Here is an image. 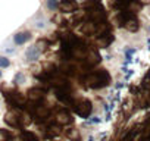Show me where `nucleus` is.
Segmentation results:
<instances>
[{
    "label": "nucleus",
    "instance_id": "f257e3e1",
    "mask_svg": "<svg viewBox=\"0 0 150 141\" xmlns=\"http://www.w3.org/2000/svg\"><path fill=\"white\" fill-rule=\"evenodd\" d=\"M84 82L91 87V88H102L106 87L110 82V75L108 70H97V72H91L87 77H84Z\"/></svg>",
    "mask_w": 150,
    "mask_h": 141
},
{
    "label": "nucleus",
    "instance_id": "f03ea898",
    "mask_svg": "<svg viewBox=\"0 0 150 141\" xmlns=\"http://www.w3.org/2000/svg\"><path fill=\"white\" fill-rule=\"evenodd\" d=\"M91 110H93V107H91V103L88 100H80V102L75 103V112H77L81 118H88Z\"/></svg>",
    "mask_w": 150,
    "mask_h": 141
},
{
    "label": "nucleus",
    "instance_id": "7ed1b4c3",
    "mask_svg": "<svg viewBox=\"0 0 150 141\" xmlns=\"http://www.w3.org/2000/svg\"><path fill=\"white\" fill-rule=\"evenodd\" d=\"M88 16H90V19H91L94 24H99V22H103V21H105L106 12L103 11V8H102L100 5H97V8H94V9H91V11L88 12Z\"/></svg>",
    "mask_w": 150,
    "mask_h": 141
},
{
    "label": "nucleus",
    "instance_id": "20e7f679",
    "mask_svg": "<svg viewBox=\"0 0 150 141\" xmlns=\"http://www.w3.org/2000/svg\"><path fill=\"white\" fill-rule=\"evenodd\" d=\"M8 102L12 103L15 107H24L25 106V97L21 93H9L8 94Z\"/></svg>",
    "mask_w": 150,
    "mask_h": 141
},
{
    "label": "nucleus",
    "instance_id": "39448f33",
    "mask_svg": "<svg viewBox=\"0 0 150 141\" xmlns=\"http://www.w3.org/2000/svg\"><path fill=\"white\" fill-rule=\"evenodd\" d=\"M59 9L65 13H71V12H75L78 9V3L75 0H62L59 3Z\"/></svg>",
    "mask_w": 150,
    "mask_h": 141
},
{
    "label": "nucleus",
    "instance_id": "423d86ee",
    "mask_svg": "<svg viewBox=\"0 0 150 141\" xmlns=\"http://www.w3.org/2000/svg\"><path fill=\"white\" fill-rule=\"evenodd\" d=\"M28 97H30V100H33L35 103H41L44 100V91L40 88H31L28 91Z\"/></svg>",
    "mask_w": 150,
    "mask_h": 141
},
{
    "label": "nucleus",
    "instance_id": "0eeeda50",
    "mask_svg": "<svg viewBox=\"0 0 150 141\" xmlns=\"http://www.w3.org/2000/svg\"><path fill=\"white\" fill-rule=\"evenodd\" d=\"M56 121H57L59 125H68L69 122H72V116H71V113L68 110H62V112L57 113Z\"/></svg>",
    "mask_w": 150,
    "mask_h": 141
},
{
    "label": "nucleus",
    "instance_id": "6e6552de",
    "mask_svg": "<svg viewBox=\"0 0 150 141\" xmlns=\"http://www.w3.org/2000/svg\"><path fill=\"white\" fill-rule=\"evenodd\" d=\"M40 54H41V49H40L38 46H31V47H28V50H27V53H25V56H27L28 60H35V59L40 57Z\"/></svg>",
    "mask_w": 150,
    "mask_h": 141
},
{
    "label": "nucleus",
    "instance_id": "1a4fd4ad",
    "mask_svg": "<svg viewBox=\"0 0 150 141\" xmlns=\"http://www.w3.org/2000/svg\"><path fill=\"white\" fill-rule=\"evenodd\" d=\"M5 122H6L9 126H12V128H19V126H21L19 118H18L15 113H6V116H5Z\"/></svg>",
    "mask_w": 150,
    "mask_h": 141
},
{
    "label": "nucleus",
    "instance_id": "9d476101",
    "mask_svg": "<svg viewBox=\"0 0 150 141\" xmlns=\"http://www.w3.org/2000/svg\"><path fill=\"white\" fill-rule=\"evenodd\" d=\"M30 38H31V34H30L28 31H25V32H18V34H15V37H13V41H15L18 46H21V44L27 43Z\"/></svg>",
    "mask_w": 150,
    "mask_h": 141
},
{
    "label": "nucleus",
    "instance_id": "9b49d317",
    "mask_svg": "<svg viewBox=\"0 0 150 141\" xmlns=\"http://www.w3.org/2000/svg\"><path fill=\"white\" fill-rule=\"evenodd\" d=\"M124 25H125V28H127L128 31H131V32H134V31L138 30V21H137L134 16L127 18V21L124 22Z\"/></svg>",
    "mask_w": 150,
    "mask_h": 141
},
{
    "label": "nucleus",
    "instance_id": "f8f14e48",
    "mask_svg": "<svg viewBox=\"0 0 150 141\" xmlns=\"http://www.w3.org/2000/svg\"><path fill=\"white\" fill-rule=\"evenodd\" d=\"M96 28H97L96 24L88 22V24H84V25L81 27V31H83V34H86V35H91V34H94Z\"/></svg>",
    "mask_w": 150,
    "mask_h": 141
},
{
    "label": "nucleus",
    "instance_id": "ddd939ff",
    "mask_svg": "<svg viewBox=\"0 0 150 141\" xmlns=\"http://www.w3.org/2000/svg\"><path fill=\"white\" fill-rule=\"evenodd\" d=\"M110 41H112V35H110V34H108V37H106V34H102V35L97 38V44H99L100 47H106Z\"/></svg>",
    "mask_w": 150,
    "mask_h": 141
},
{
    "label": "nucleus",
    "instance_id": "4468645a",
    "mask_svg": "<svg viewBox=\"0 0 150 141\" xmlns=\"http://www.w3.org/2000/svg\"><path fill=\"white\" fill-rule=\"evenodd\" d=\"M50 113V110L47 109V106H37L35 107V115L37 118H47Z\"/></svg>",
    "mask_w": 150,
    "mask_h": 141
},
{
    "label": "nucleus",
    "instance_id": "2eb2a0df",
    "mask_svg": "<svg viewBox=\"0 0 150 141\" xmlns=\"http://www.w3.org/2000/svg\"><path fill=\"white\" fill-rule=\"evenodd\" d=\"M21 140H22V141H38L37 135H35L34 132H30V131H24V132L21 134Z\"/></svg>",
    "mask_w": 150,
    "mask_h": 141
},
{
    "label": "nucleus",
    "instance_id": "dca6fc26",
    "mask_svg": "<svg viewBox=\"0 0 150 141\" xmlns=\"http://www.w3.org/2000/svg\"><path fill=\"white\" fill-rule=\"evenodd\" d=\"M13 135L8 129H0V141H11Z\"/></svg>",
    "mask_w": 150,
    "mask_h": 141
},
{
    "label": "nucleus",
    "instance_id": "f3484780",
    "mask_svg": "<svg viewBox=\"0 0 150 141\" xmlns=\"http://www.w3.org/2000/svg\"><path fill=\"white\" fill-rule=\"evenodd\" d=\"M46 5H47V8L52 9V11H54V9L59 8V2H57V0H47Z\"/></svg>",
    "mask_w": 150,
    "mask_h": 141
},
{
    "label": "nucleus",
    "instance_id": "a211bd4d",
    "mask_svg": "<svg viewBox=\"0 0 150 141\" xmlns=\"http://www.w3.org/2000/svg\"><path fill=\"white\" fill-rule=\"evenodd\" d=\"M11 66V60L8 57L0 56V68H9Z\"/></svg>",
    "mask_w": 150,
    "mask_h": 141
},
{
    "label": "nucleus",
    "instance_id": "6ab92c4d",
    "mask_svg": "<svg viewBox=\"0 0 150 141\" xmlns=\"http://www.w3.org/2000/svg\"><path fill=\"white\" fill-rule=\"evenodd\" d=\"M24 81H25V77H24L22 74H18V75H16V78H15V82L21 84V82H24Z\"/></svg>",
    "mask_w": 150,
    "mask_h": 141
},
{
    "label": "nucleus",
    "instance_id": "aec40b11",
    "mask_svg": "<svg viewBox=\"0 0 150 141\" xmlns=\"http://www.w3.org/2000/svg\"><path fill=\"white\" fill-rule=\"evenodd\" d=\"M0 78H2V70H0Z\"/></svg>",
    "mask_w": 150,
    "mask_h": 141
}]
</instances>
